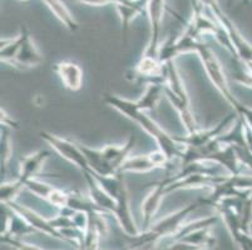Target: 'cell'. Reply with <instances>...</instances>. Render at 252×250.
<instances>
[{
    "label": "cell",
    "mask_w": 252,
    "mask_h": 250,
    "mask_svg": "<svg viewBox=\"0 0 252 250\" xmlns=\"http://www.w3.org/2000/svg\"><path fill=\"white\" fill-rule=\"evenodd\" d=\"M103 100L108 105H111L112 108L118 110L119 113H122L128 119L138 124L144 132L147 133L150 137H152L157 143L159 150L163 151V154L166 155L169 163L176 158L182 159L183 154H185V146L178 143L175 137H171L166 130L162 129L144 111L139 110L136 103L132 102V100L123 99V98L114 95V94H104Z\"/></svg>",
    "instance_id": "obj_1"
},
{
    "label": "cell",
    "mask_w": 252,
    "mask_h": 250,
    "mask_svg": "<svg viewBox=\"0 0 252 250\" xmlns=\"http://www.w3.org/2000/svg\"><path fill=\"white\" fill-rule=\"evenodd\" d=\"M164 68H166V79L163 83V88L167 99L178 111L181 120L187 129V133L189 134L196 133L197 130H200V128L197 125V121L192 113L189 95L186 93L185 85L178 74L175 61H168L167 64H164Z\"/></svg>",
    "instance_id": "obj_2"
},
{
    "label": "cell",
    "mask_w": 252,
    "mask_h": 250,
    "mask_svg": "<svg viewBox=\"0 0 252 250\" xmlns=\"http://www.w3.org/2000/svg\"><path fill=\"white\" fill-rule=\"evenodd\" d=\"M194 52L200 54V58L201 60H202L203 66H205L206 72H207V75L208 78H210L211 82L214 83V85L216 86L217 90L221 93V95L226 99V102L231 105V108L233 109L236 115H240L246 105L242 104V103L233 95L232 91H231L230 85H228L227 79H226V75H224L221 63H220L219 59L216 58L215 53L211 50V48L208 47L207 44L201 43V41H198L196 44Z\"/></svg>",
    "instance_id": "obj_3"
},
{
    "label": "cell",
    "mask_w": 252,
    "mask_h": 250,
    "mask_svg": "<svg viewBox=\"0 0 252 250\" xmlns=\"http://www.w3.org/2000/svg\"><path fill=\"white\" fill-rule=\"evenodd\" d=\"M237 118L238 116L236 114H230V115L222 119L221 121H219L214 128L205 130L200 129L197 130L196 133L186 135V137H175L176 140L180 144H182L185 148L193 149V150H202L206 146L210 145L212 141L217 140L220 137H222L226 133L227 128Z\"/></svg>",
    "instance_id": "obj_4"
},
{
    "label": "cell",
    "mask_w": 252,
    "mask_h": 250,
    "mask_svg": "<svg viewBox=\"0 0 252 250\" xmlns=\"http://www.w3.org/2000/svg\"><path fill=\"white\" fill-rule=\"evenodd\" d=\"M39 134H40V138H42L43 140L47 141L57 153H59L61 157H63L64 159H67L68 162H70L75 167H78L83 173L84 171H89L91 173L87 158L83 154V151H82L79 144L75 143V141H72L70 139L61 138L58 135H54L48 132H40Z\"/></svg>",
    "instance_id": "obj_5"
},
{
    "label": "cell",
    "mask_w": 252,
    "mask_h": 250,
    "mask_svg": "<svg viewBox=\"0 0 252 250\" xmlns=\"http://www.w3.org/2000/svg\"><path fill=\"white\" fill-rule=\"evenodd\" d=\"M200 204L194 203V204H189V205L185 206L183 209L178 210V212L173 213L169 217H167L166 219H163L162 222L155 225L152 228V230L146 233L142 237H133L134 238V247H139V245L147 244V243L153 242V240L158 239V238L164 237L167 234H171L176 230V229L180 226V224L182 223V220L185 219L189 213H192L193 210H196L198 208Z\"/></svg>",
    "instance_id": "obj_6"
},
{
    "label": "cell",
    "mask_w": 252,
    "mask_h": 250,
    "mask_svg": "<svg viewBox=\"0 0 252 250\" xmlns=\"http://www.w3.org/2000/svg\"><path fill=\"white\" fill-rule=\"evenodd\" d=\"M19 34L22 35V44H20L17 58L10 65L19 69V70H27V69L40 65L43 63V55L40 54L36 45L34 44L28 28L25 25H22Z\"/></svg>",
    "instance_id": "obj_7"
},
{
    "label": "cell",
    "mask_w": 252,
    "mask_h": 250,
    "mask_svg": "<svg viewBox=\"0 0 252 250\" xmlns=\"http://www.w3.org/2000/svg\"><path fill=\"white\" fill-rule=\"evenodd\" d=\"M167 164H169L168 159L163 154V151L158 149L157 151H152L150 154L127 158L118 173H146V171H151L153 169L166 167Z\"/></svg>",
    "instance_id": "obj_8"
},
{
    "label": "cell",
    "mask_w": 252,
    "mask_h": 250,
    "mask_svg": "<svg viewBox=\"0 0 252 250\" xmlns=\"http://www.w3.org/2000/svg\"><path fill=\"white\" fill-rule=\"evenodd\" d=\"M84 178L88 184V195L99 212L114 213L117 208V201L104 188L100 185L97 178L89 171H84Z\"/></svg>",
    "instance_id": "obj_9"
},
{
    "label": "cell",
    "mask_w": 252,
    "mask_h": 250,
    "mask_svg": "<svg viewBox=\"0 0 252 250\" xmlns=\"http://www.w3.org/2000/svg\"><path fill=\"white\" fill-rule=\"evenodd\" d=\"M114 199L117 201V208L114 215L117 217L118 222L121 223L122 228L130 237H137V226L134 224L132 215H130L129 208V196H128V190L126 187V183L121 185L118 192L116 193Z\"/></svg>",
    "instance_id": "obj_10"
},
{
    "label": "cell",
    "mask_w": 252,
    "mask_h": 250,
    "mask_svg": "<svg viewBox=\"0 0 252 250\" xmlns=\"http://www.w3.org/2000/svg\"><path fill=\"white\" fill-rule=\"evenodd\" d=\"M134 143H136V137L130 135L128 138V140L123 145H107L100 149V153H102L104 160L108 163L112 170L116 174H118L122 164L128 158V154H129V151L133 148Z\"/></svg>",
    "instance_id": "obj_11"
},
{
    "label": "cell",
    "mask_w": 252,
    "mask_h": 250,
    "mask_svg": "<svg viewBox=\"0 0 252 250\" xmlns=\"http://www.w3.org/2000/svg\"><path fill=\"white\" fill-rule=\"evenodd\" d=\"M49 151L39 150L34 153V154L24 157L20 160V170L18 179L24 184V187L25 183L28 182V180L36 178V175L39 174L40 169L43 168V164L49 158Z\"/></svg>",
    "instance_id": "obj_12"
},
{
    "label": "cell",
    "mask_w": 252,
    "mask_h": 250,
    "mask_svg": "<svg viewBox=\"0 0 252 250\" xmlns=\"http://www.w3.org/2000/svg\"><path fill=\"white\" fill-rule=\"evenodd\" d=\"M54 70L58 73L63 85L68 90L77 91L82 88L83 84V72L79 65L72 63V61H61L56 64Z\"/></svg>",
    "instance_id": "obj_13"
},
{
    "label": "cell",
    "mask_w": 252,
    "mask_h": 250,
    "mask_svg": "<svg viewBox=\"0 0 252 250\" xmlns=\"http://www.w3.org/2000/svg\"><path fill=\"white\" fill-rule=\"evenodd\" d=\"M166 187L167 182L166 179L162 180V182L157 183L155 185L152 190L150 192V194L147 195V198L144 199L143 205H142V213H143V220H144V225L148 226V224L151 223L153 215L157 212L158 206L161 204L162 199L166 195Z\"/></svg>",
    "instance_id": "obj_14"
},
{
    "label": "cell",
    "mask_w": 252,
    "mask_h": 250,
    "mask_svg": "<svg viewBox=\"0 0 252 250\" xmlns=\"http://www.w3.org/2000/svg\"><path fill=\"white\" fill-rule=\"evenodd\" d=\"M163 93L164 88L162 84H159V83H150V84H147V88H146L143 95L134 103H136L137 108L142 111H144V110H155L159 100H161Z\"/></svg>",
    "instance_id": "obj_15"
},
{
    "label": "cell",
    "mask_w": 252,
    "mask_h": 250,
    "mask_svg": "<svg viewBox=\"0 0 252 250\" xmlns=\"http://www.w3.org/2000/svg\"><path fill=\"white\" fill-rule=\"evenodd\" d=\"M43 3L50 9L54 15L61 20L69 31H75L78 29V24L68 8L62 3L61 0H42Z\"/></svg>",
    "instance_id": "obj_16"
},
{
    "label": "cell",
    "mask_w": 252,
    "mask_h": 250,
    "mask_svg": "<svg viewBox=\"0 0 252 250\" xmlns=\"http://www.w3.org/2000/svg\"><path fill=\"white\" fill-rule=\"evenodd\" d=\"M117 11L121 18V23H122V34L123 38H127L128 30H129L130 23L133 22L139 14H144V10L141 8L134 5H129V4H116Z\"/></svg>",
    "instance_id": "obj_17"
},
{
    "label": "cell",
    "mask_w": 252,
    "mask_h": 250,
    "mask_svg": "<svg viewBox=\"0 0 252 250\" xmlns=\"http://www.w3.org/2000/svg\"><path fill=\"white\" fill-rule=\"evenodd\" d=\"M20 44H22V35L18 34L14 39H1V49H0V58L4 63L11 64L17 58V54L19 52Z\"/></svg>",
    "instance_id": "obj_18"
},
{
    "label": "cell",
    "mask_w": 252,
    "mask_h": 250,
    "mask_svg": "<svg viewBox=\"0 0 252 250\" xmlns=\"http://www.w3.org/2000/svg\"><path fill=\"white\" fill-rule=\"evenodd\" d=\"M10 128L1 125V138H0V154H1V175L6 171L8 163L11 155Z\"/></svg>",
    "instance_id": "obj_19"
},
{
    "label": "cell",
    "mask_w": 252,
    "mask_h": 250,
    "mask_svg": "<svg viewBox=\"0 0 252 250\" xmlns=\"http://www.w3.org/2000/svg\"><path fill=\"white\" fill-rule=\"evenodd\" d=\"M23 188L25 187L19 179H15L14 182L1 183V188H0V199H1V204H9L11 203V201H14L15 196L19 194V192Z\"/></svg>",
    "instance_id": "obj_20"
},
{
    "label": "cell",
    "mask_w": 252,
    "mask_h": 250,
    "mask_svg": "<svg viewBox=\"0 0 252 250\" xmlns=\"http://www.w3.org/2000/svg\"><path fill=\"white\" fill-rule=\"evenodd\" d=\"M25 188L31 190L33 194H35L39 198L47 199V200L50 196V194L53 193V190L56 189V188L52 187V185L47 184V183L42 182V180H39V179L36 178L31 179V180H28V182L25 183Z\"/></svg>",
    "instance_id": "obj_21"
},
{
    "label": "cell",
    "mask_w": 252,
    "mask_h": 250,
    "mask_svg": "<svg viewBox=\"0 0 252 250\" xmlns=\"http://www.w3.org/2000/svg\"><path fill=\"white\" fill-rule=\"evenodd\" d=\"M72 1L89 6H105L109 5V4H114L116 5L118 3V0H72Z\"/></svg>",
    "instance_id": "obj_22"
},
{
    "label": "cell",
    "mask_w": 252,
    "mask_h": 250,
    "mask_svg": "<svg viewBox=\"0 0 252 250\" xmlns=\"http://www.w3.org/2000/svg\"><path fill=\"white\" fill-rule=\"evenodd\" d=\"M238 118L241 119L242 123L246 124L247 127L252 130V108L247 107L246 105L244 109V111H242V113L238 115Z\"/></svg>",
    "instance_id": "obj_23"
},
{
    "label": "cell",
    "mask_w": 252,
    "mask_h": 250,
    "mask_svg": "<svg viewBox=\"0 0 252 250\" xmlns=\"http://www.w3.org/2000/svg\"><path fill=\"white\" fill-rule=\"evenodd\" d=\"M250 233H251V234H252V223H251V224H250Z\"/></svg>",
    "instance_id": "obj_24"
},
{
    "label": "cell",
    "mask_w": 252,
    "mask_h": 250,
    "mask_svg": "<svg viewBox=\"0 0 252 250\" xmlns=\"http://www.w3.org/2000/svg\"><path fill=\"white\" fill-rule=\"evenodd\" d=\"M232 1L233 0H228V5H231V4H232Z\"/></svg>",
    "instance_id": "obj_25"
},
{
    "label": "cell",
    "mask_w": 252,
    "mask_h": 250,
    "mask_svg": "<svg viewBox=\"0 0 252 250\" xmlns=\"http://www.w3.org/2000/svg\"><path fill=\"white\" fill-rule=\"evenodd\" d=\"M19 1H29V0H19Z\"/></svg>",
    "instance_id": "obj_26"
}]
</instances>
